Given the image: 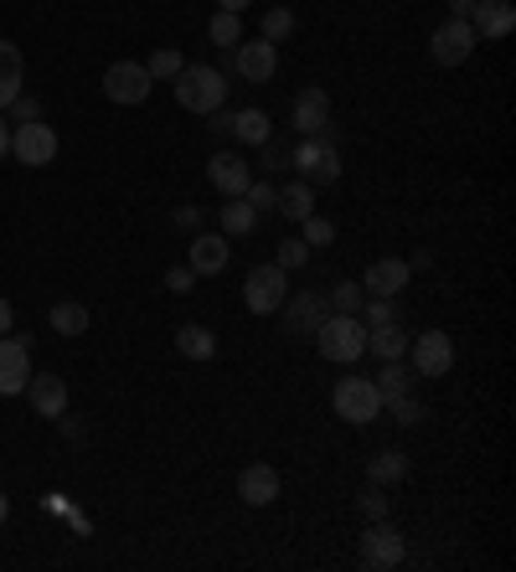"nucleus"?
<instances>
[{
    "mask_svg": "<svg viewBox=\"0 0 516 572\" xmlns=\"http://www.w3.org/2000/svg\"><path fill=\"white\" fill-rule=\"evenodd\" d=\"M279 310H284V331H290V340H316L320 320L331 315V304H325L320 295H310V289H305V295H284Z\"/></svg>",
    "mask_w": 516,
    "mask_h": 572,
    "instance_id": "9d476101",
    "label": "nucleus"
},
{
    "mask_svg": "<svg viewBox=\"0 0 516 572\" xmlns=\"http://www.w3.org/2000/svg\"><path fill=\"white\" fill-rule=\"evenodd\" d=\"M207 37L218 41V47H238V41H243V21H238V11H218V16L207 21Z\"/></svg>",
    "mask_w": 516,
    "mask_h": 572,
    "instance_id": "c756f323",
    "label": "nucleus"
},
{
    "mask_svg": "<svg viewBox=\"0 0 516 572\" xmlns=\"http://www.w3.org/2000/svg\"><path fill=\"white\" fill-rule=\"evenodd\" d=\"M331 408H336L346 423H372L382 413V393L372 376H341L336 393H331Z\"/></svg>",
    "mask_w": 516,
    "mask_h": 572,
    "instance_id": "7ed1b4c3",
    "label": "nucleus"
},
{
    "mask_svg": "<svg viewBox=\"0 0 516 572\" xmlns=\"http://www.w3.org/2000/svg\"><path fill=\"white\" fill-rule=\"evenodd\" d=\"M0 156H11V124L0 119Z\"/></svg>",
    "mask_w": 516,
    "mask_h": 572,
    "instance_id": "a18cd8bd",
    "label": "nucleus"
},
{
    "mask_svg": "<svg viewBox=\"0 0 516 572\" xmlns=\"http://www.w3.org/2000/svg\"><path fill=\"white\" fill-rule=\"evenodd\" d=\"M372 382H378L382 402H393V397H403V393H414V372H403V361H382V372L372 376Z\"/></svg>",
    "mask_w": 516,
    "mask_h": 572,
    "instance_id": "c85d7f7f",
    "label": "nucleus"
},
{
    "mask_svg": "<svg viewBox=\"0 0 516 572\" xmlns=\"http://www.w3.org/2000/svg\"><path fill=\"white\" fill-rule=\"evenodd\" d=\"M176 103L192 114H212L228 103V73L222 67H181L176 73Z\"/></svg>",
    "mask_w": 516,
    "mask_h": 572,
    "instance_id": "f03ea898",
    "label": "nucleus"
},
{
    "mask_svg": "<svg viewBox=\"0 0 516 572\" xmlns=\"http://www.w3.org/2000/svg\"><path fill=\"white\" fill-rule=\"evenodd\" d=\"M176 351L186 356V361H212V356H218V336L192 320V325H181L176 331Z\"/></svg>",
    "mask_w": 516,
    "mask_h": 572,
    "instance_id": "5701e85b",
    "label": "nucleus"
},
{
    "mask_svg": "<svg viewBox=\"0 0 516 572\" xmlns=\"http://www.w3.org/2000/svg\"><path fill=\"white\" fill-rule=\"evenodd\" d=\"M274 212H284L290 222H305L310 212H316V191H310V181H290L284 191H279V207Z\"/></svg>",
    "mask_w": 516,
    "mask_h": 572,
    "instance_id": "b1692460",
    "label": "nucleus"
},
{
    "mask_svg": "<svg viewBox=\"0 0 516 572\" xmlns=\"http://www.w3.org/2000/svg\"><path fill=\"white\" fill-rule=\"evenodd\" d=\"M5 515H11V500H5V490H0V526H5Z\"/></svg>",
    "mask_w": 516,
    "mask_h": 572,
    "instance_id": "de8ad7c7",
    "label": "nucleus"
},
{
    "mask_svg": "<svg viewBox=\"0 0 516 572\" xmlns=\"http://www.w3.org/2000/svg\"><path fill=\"white\" fill-rule=\"evenodd\" d=\"M150 73H145V62H114L109 73H103V99L109 103H145L150 99Z\"/></svg>",
    "mask_w": 516,
    "mask_h": 572,
    "instance_id": "6e6552de",
    "label": "nucleus"
},
{
    "mask_svg": "<svg viewBox=\"0 0 516 572\" xmlns=\"http://www.w3.org/2000/svg\"><path fill=\"white\" fill-rule=\"evenodd\" d=\"M243 201H248V207H254L258 217H263V212H274V207H279V186H269V181H248Z\"/></svg>",
    "mask_w": 516,
    "mask_h": 572,
    "instance_id": "f704fd0d",
    "label": "nucleus"
},
{
    "mask_svg": "<svg viewBox=\"0 0 516 572\" xmlns=\"http://www.w3.org/2000/svg\"><path fill=\"white\" fill-rule=\"evenodd\" d=\"M269 135H274V124H269L263 109H238V114H233V139H243V145H263Z\"/></svg>",
    "mask_w": 516,
    "mask_h": 572,
    "instance_id": "393cba45",
    "label": "nucleus"
},
{
    "mask_svg": "<svg viewBox=\"0 0 516 572\" xmlns=\"http://www.w3.org/2000/svg\"><path fill=\"white\" fill-rule=\"evenodd\" d=\"M470 26H476V41H506L512 37V26H516L512 0H476Z\"/></svg>",
    "mask_w": 516,
    "mask_h": 572,
    "instance_id": "2eb2a0df",
    "label": "nucleus"
},
{
    "mask_svg": "<svg viewBox=\"0 0 516 572\" xmlns=\"http://www.w3.org/2000/svg\"><path fill=\"white\" fill-rule=\"evenodd\" d=\"M429 52H434L439 67H459V62L476 52V26L465 16H450L444 26L434 32V41H429Z\"/></svg>",
    "mask_w": 516,
    "mask_h": 572,
    "instance_id": "9b49d317",
    "label": "nucleus"
},
{
    "mask_svg": "<svg viewBox=\"0 0 516 572\" xmlns=\"http://www.w3.org/2000/svg\"><path fill=\"white\" fill-rule=\"evenodd\" d=\"M238 500L243 506H269V500H279V470L274 464H248V470L238 474Z\"/></svg>",
    "mask_w": 516,
    "mask_h": 572,
    "instance_id": "a211bd4d",
    "label": "nucleus"
},
{
    "mask_svg": "<svg viewBox=\"0 0 516 572\" xmlns=\"http://www.w3.org/2000/svg\"><path fill=\"white\" fill-rule=\"evenodd\" d=\"M218 5H222V11H238V16H243V11H248L254 0H218Z\"/></svg>",
    "mask_w": 516,
    "mask_h": 572,
    "instance_id": "49530a36",
    "label": "nucleus"
},
{
    "mask_svg": "<svg viewBox=\"0 0 516 572\" xmlns=\"http://www.w3.org/2000/svg\"><path fill=\"white\" fill-rule=\"evenodd\" d=\"M26 393H32V413H41V418H62V413H67V382H62V376H52V372L32 376V382H26Z\"/></svg>",
    "mask_w": 516,
    "mask_h": 572,
    "instance_id": "f3484780",
    "label": "nucleus"
},
{
    "mask_svg": "<svg viewBox=\"0 0 516 572\" xmlns=\"http://www.w3.org/2000/svg\"><path fill=\"white\" fill-rule=\"evenodd\" d=\"M26 382H32V346L0 336V397L26 393Z\"/></svg>",
    "mask_w": 516,
    "mask_h": 572,
    "instance_id": "ddd939ff",
    "label": "nucleus"
},
{
    "mask_svg": "<svg viewBox=\"0 0 516 572\" xmlns=\"http://www.w3.org/2000/svg\"><path fill=\"white\" fill-rule=\"evenodd\" d=\"M52 331H58V336H83V331H88V310H83L78 299H62V304H52Z\"/></svg>",
    "mask_w": 516,
    "mask_h": 572,
    "instance_id": "cd10ccee",
    "label": "nucleus"
},
{
    "mask_svg": "<svg viewBox=\"0 0 516 572\" xmlns=\"http://www.w3.org/2000/svg\"><path fill=\"white\" fill-rule=\"evenodd\" d=\"M279 165H290V150L274 145V135H269V139H263V171H279Z\"/></svg>",
    "mask_w": 516,
    "mask_h": 572,
    "instance_id": "ea45409f",
    "label": "nucleus"
},
{
    "mask_svg": "<svg viewBox=\"0 0 516 572\" xmlns=\"http://www.w3.org/2000/svg\"><path fill=\"white\" fill-rule=\"evenodd\" d=\"M408 557V542H403V532L397 526H388V515L382 521H367V532H361V568H397Z\"/></svg>",
    "mask_w": 516,
    "mask_h": 572,
    "instance_id": "39448f33",
    "label": "nucleus"
},
{
    "mask_svg": "<svg viewBox=\"0 0 516 572\" xmlns=\"http://www.w3.org/2000/svg\"><path fill=\"white\" fill-rule=\"evenodd\" d=\"M450 11H455V16H465V21H470V11H476V0H450Z\"/></svg>",
    "mask_w": 516,
    "mask_h": 572,
    "instance_id": "c03bdc74",
    "label": "nucleus"
},
{
    "mask_svg": "<svg viewBox=\"0 0 516 572\" xmlns=\"http://www.w3.org/2000/svg\"><path fill=\"white\" fill-rule=\"evenodd\" d=\"M11 320H16V310H11V299H0V336H11Z\"/></svg>",
    "mask_w": 516,
    "mask_h": 572,
    "instance_id": "37998d69",
    "label": "nucleus"
},
{
    "mask_svg": "<svg viewBox=\"0 0 516 572\" xmlns=\"http://www.w3.org/2000/svg\"><path fill=\"white\" fill-rule=\"evenodd\" d=\"M258 227V212L248 207L243 197H228V207H222V237H248Z\"/></svg>",
    "mask_w": 516,
    "mask_h": 572,
    "instance_id": "a878e982",
    "label": "nucleus"
},
{
    "mask_svg": "<svg viewBox=\"0 0 516 572\" xmlns=\"http://www.w3.org/2000/svg\"><path fill=\"white\" fill-rule=\"evenodd\" d=\"M11 114H16L21 124H32V119H41V103H37V99H26V94H21V99L11 103Z\"/></svg>",
    "mask_w": 516,
    "mask_h": 572,
    "instance_id": "79ce46f5",
    "label": "nucleus"
},
{
    "mask_svg": "<svg viewBox=\"0 0 516 572\" xmlns=\"http://www.w3.org/2000/svg\"><path fill=\"white\" fill-rule=\"evenodd\" d=\"M233 58H228V67L222 73H238L243 83H269L279 67V52L274 41H238V47H228Z\"/></svg>",
    "mask_w": 516,
    "mask_h": 572,
    "instance_id": "0eeeda50",
    "label": "nucleus"
},
{
    "mask_svg": "<svg viewBox=\"0 0 516 572\" xmlns=\"http://www.w3.org/2000/svg\"><path fill=\"white\" fill-rule=\"evenodd\" d=\"M331 315H361V284H352V278H341L336 289H331Z\"/></svg>",
    "mask_w": 516,
    "mask_h": 572,
    "instance_id": "7c9ffc66",
    "label": "nucleus"
},
{
    "mask_svg": "<svg viewBox=\"0 0 516 572\" xmlns=\"http://www.w3.org/2000/svg\"><path fill=\"white\" fill-rule=\"evenodd\" d=\"M382 408H393V418H397V423H403V428H414V423H423V402H418L414 393L393 397V402H382Z\"/></svg>",
    "mask_w": 516,
    "mask_h": 572,
    "instance_id": "e433bc0d",
    "label": "nucleus"
},
{
    "mask_svg": "<svg viewBox=\"0 0 516 572\" xmlns=\"http://www.w3.org/2000/svg\"><path fill=\"white\" fill-rule=\"evenodd\" d=\"M181 67H186V58H181L176 47H160L156 58L145 62V73H150V78H176Z\"/></svg>",
    "mask_w": 516,
    "mask_h": 572,
    "instance_id": "2f4dec72",
    "label": "nucleus"
},
{
    "mask_svg": "<svg viewBox=\"0 0 516 572\" xmlns=\"http://www.w3.org/2000/svg\"><path fill=\"white\" fill-rule=\"evenodd\" d=\"M305 243H310V248H325V243H336V227L310 212V217H305Z\"/></svg>",
    "mask_w": 516,
    "mask_h": 572,
    "instance_id": "58836bf2",
    "label": "nucleus"
},
{
    "mask_svg": "<svg viewBox=\"0 0 516 572\" xmlns=\"http://www.w3.org/2000/svg\"><path fill=\"white\" fill-rule=\"evenodd\" d=\"M393 320H397L393 299H382V295L361 299V325H367V331H372V325H393Z\"/></svg>",
    "mask_w": 516,
    "mask_h": 572,
    "instance_id": "473e14b6",
    "label": "nucleus"
},
{
    "mask_svg": "<svg viewBox=\"0 0 516 572\" xmlns=\"http://www.w3.org/2000/svg\"><path fill=\"white\" fill-rule=\"evenodd\" d=\"M228 253H233V248H228V237L222 233H197L192 237V248H186V269H192L197 278H212V274L228 269Z\"/></svg>",
    "mask_w": 516,
    "mask_h": 572,
    "instance_id": "4468645a",
    "label": "nucleus"
},
{
    "mask_svg": "<svg viewBox=\"0 0 516 572\" xmlns=\"http://www.w3.org/2000/svg\"><path fill=\"white\" fill-rule=\"evenodd\" d=\"M207 176H212V186H218L222 197H243L248 181H254V171H248V160L243 156H212Z\"/></svg>",
    "mask_w": 516,
    "mask_h": 572,
    "instance_id": "aec40b11",
    "label": "nucleus"
},
{
    "mask_svg": "<svg viewBox=\"0 0 516 572\" xmlns=\"http://www.w3.org/2000/svg\"><path fill=\"white\" fill-rule=\"evenodd\" d=\"M290 37H295V11L279 5V11L263 16V41H290Z\"/></svg>",
    "mask_w": 516,
    "mask_h": 572,
    "instance_id": "72a5a7b5",
    "label": "nucleus"
},
{
    "mask_svg": "<svg viewBox=\"0 0 516 572\" xmlns=\"http://www.w3.org/2000/svg\"><path fill=\"white\" fill-rule=\"evenodd\" d=\"M305 258H310V243L305 237H284L279 243V269L290 274V269H305Z\"/></svg>",
    "mask_w": 516,
    "mask_h": 572,
    "instance_id": "4c0bfd02",
    "label": "nucleus"
},
{
    "mask_svg": "<svg viewBox=\"0 0 516 572\" xmlns=\"http://www.w3.org/2000/svg\"><path fill=\"white\" fill-rule=\"evenodd\" d=\"M367 480H378V485H397V480H408V455H403V449H382V455L367 464Z\"/></svg>",
    "mask_w": 516,
    "mask_h": 572,
    "instance_id": "bb28decb",
    "label": "nucleus"
},
{
    "mask_svg": "<svg viewBox=\"0 0 516 572\" xmlns=\"http://www.w3.org/2000/svg\"><path fill=\"white\" fill-rule=\"evenodd\" d=\"M58 129L52 124H41V119H32V124H16V135H11V156L21 160V165H32V171H41V165H52L58 160Z\"/></svg>",
    "mask_w": 516,
    "mask_h": 572,
    "instance_id": "423d86ee",
    "label": "nucleus"
},
{
    "mask_svg": "<svg viewBox=\"0 0 516 572\" xmlns=\"http://www.w3.org/2000/svg\"><path fill=\"white\" fill-rule=\"evenodd\" d=\"M192 284H197L192 269H171V274H165V289H171V295H192Z\"/></svg>",
    "mask_w": 516,
    "mask_h": 572,
    "instance_id": "a19ab883",
    "label": "nucleus"
},
{
    "mask_svg": "<svg viewBox=\"0 0 516 572\" xmlns=\"http://www.w3.org/2000/svg\"><path fill=\"white\" fill-rule=\"evenodd\" d=\"M316 346L325 361L352 366V361H361V351H367V325H361V315H325L316 331Z\"/></svg>",
    "mask_w": 516,
    "mask_h": 572,
    "instance_id": "f257e3e1",
    "label": "nucleus"
},
{
    "mask_svg": "<svg viewBox=\"0 0 516 572\" xmlns=\"http://www.w3.org/2000/svg\"><path fill=\"white\" fill-rule=\"evenodd\" d=\"M408 274H414V269H408L403 258H378V263L367 269V278H361V289H367V295L393 299V295H403V289H408Z\"/></svg>",
    "mask_w": 516,
    "mask_h": 572,
    "instance_id": "dca6fc26",
    "label": "nucleus"
},
{
    "mask_svg": "<svg viewBox=\"0 0 516 572\" xmlns=\"http://www.w3.org/2000/svg\"><path fill=\"white\" fill-rule=\"evenodd\" d=\"M290 165H295L299 176L310 181V186H331V181H341V150L331 145V139H299L295 150H290Z\"/></svg>",
    "mask_w": 516,
    "mask_h": 572,
    "instance_id": "20e7f679",
    "label": "nucleus"
},
{
    "mask_svg": "<svg viewBox=\"0 0 516 572\" xmlns=\"http://www.w3.org/2000/svg\"><path fill=\"white\" fill-rule=\"evenodd\" d=\"M357 506H361V515H367V521H382V515H388V495H382L378 480H367V485H361Z\"/></svg>",
    "mask_w": 516,
    "mask_h": 572,
    "instance_id": "c9c22d12",
    "label": "nucleus"
},
{
    "mask_svg": "<svg viewBox=\"0 0 516 572\" xmlns=\"http://www.w3.org/2000/svg\"><path fill=\"white\" fill-rule=\"evenodd\" d=\"M367 351L378 356V361H403V351H408L403 320H393V325H372V331H367Z\"/></svg>",
    "mask_w": 516,
    "mask_h": 572,
    "instance_id": "4be33fe9",
    "label": "nucleus"
},
{
    "mask_svg": "<svg viewBox=\"0 0 516 572\" xmlns=\"http://www.w3.org/2000/svg\"><path fill=\"white\" fill-rule=\"evenodd\" d=\"M26 88V58L16 41H0V109H11Z\"/></svg>",
    "mask_w": 516,
    "mask_h": 572,
    "instance_id": "6ab92c4d",
    "label": "nucleus"
},
{
    "mask_svg": "<svg viewBox=\"0 0 516 572\" xmlns=\"http://www.w3.org/2000/svg\"><path fill=\"white\" fill-rule=\"evenodd\" d=\"M284 289H290L284 269L279 263H258L254 274H248V284H243V299H248L254 315H274L279 304H284Z\"/></svg>",
    "mask_w": 516,
    "mask_h": 572,
    "instance_id": "1a4fd4ad",
    "label": "nucleus"
},
{
    "mask_svg": "<svg viewBox=\"0 0 516 572\" xmlns=\"http://www.w3.org/2000/svg\"><path fill=\"white\" fill-rule=\"evenodd\" d=\"M408 356H414V376H444L455 366V340L444 331H423L418 340H408Z\"/></svg>",
    "mask_w": 516,
    "mask_h": 572,
    "instance_id": "f8f14e48",
    "label": "nucleus"
},
{
    "mask_svg": "<svg viewBox=\"0 0 516 572\" xmlns=\"http://www.w3.org/2000/svg\"><path fill=\"white\" fill-rule=\"evenodd\" d=\"M331 119V99H325V88H299L295 94V129L305 139L320 135V124Z\"/></svg>",
    "mask_w": 516,
    "mask_h": 572,
    "instance_id": "412c9836",
    "label": "nucleus"
}]
</instances>
